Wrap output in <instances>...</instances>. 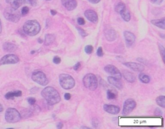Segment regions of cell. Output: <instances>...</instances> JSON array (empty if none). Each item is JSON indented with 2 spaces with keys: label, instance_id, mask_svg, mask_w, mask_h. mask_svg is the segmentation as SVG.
<instances>
[{
  "label": "cell",
  "instance_id": "cell-40",
  "mask_svg": "<svg viewBox=\"0 0 165 129\" xmlns=\"http://www.w3.org/2000/svg\"><path fill=\"white\" fill-rule=\"evenodd\" d=\"M92 125H94V127L95 128H96L98 125H99V122H98V121L96 119H94L92 120Z\"/></svg>",
  "mask_w": 165,
  "mask_h": 129
},
{
  "label": "cell",
  "instance_id": "cell-36",
  "mask_svg": "<svg viewBox=\"0 0 165 129\" xmlns=\"http://www.w3.org/2000/svg\"><path fill=\"white\" fill-rule=\"evenodd\" d=\"M53 62L55 64H60L61 63V58L59 56H55V57L53 58Z\"/></svg>",
  "mask_w": 165,
  "mask_h": 129
},
{
  "label": "cell",
  "instance_id": "cell-32",
  "mask_svg": "<svg viewBox=\"0 0 165 129\" xmlns=\"http://www.w3.org/2000/svg\"><path fill=\"white\" fill-rule=\"evenodd\" d=\"M76 29H77V30H78V31L79 32V34H80L82 37H86L87 36V33L83 29L80 27H76Z\"/></svg>",
  "mask_w": 165,
  "mask_h": 129
},
{
  "label": "cell",
  "instance_id": "cell-38",
  "mask_svg": "<svg viewBox=\"0 0 165 129\" xmlns=\"http://www.w3.org/2000/svg\"><path fill=\"white\" fill-rule=\"evenodd\" d=\"M80 68H81V63L80 62H78L75 64V65L74 66V69L76 71H78Z\"/></svg>",
  "mask_w": 165,
  "mask_h": 129
},
{
  "label": "cell",
  "instance_id": "cell-31",
  "mask_svg": "<svg viewBox=\"0 0 165 129\" xmlns=\"http://www.w3.org/2000/svg\"><path fill=\"white\" fill-rule=\"evenodd\" d=\"M29 12V8L28 7H23L22 8V9H21V15H22L23 16H26V14H28Z\"/></svg>",
  "mask_w": 165,
  "mask_h": 129
},
{
  "label": "cell",
  "instance_id": "cell-22",
  "mask_svg": "<svg viewBox=\"0 0 165 129\" xmlns=\"http://www.w3.org/2000/svg\"><path fill=\"white\" fill-rule=\"evenodd\" d=\"M22 95V92L20 90L14 91V92H9L5 94V97L7 99H13L14 97H20Z\"/></svg>",
  "mask_w": 165,
  "mask_h": 129
},
{
  "label": "cell",
  "instance_id": "cell-44",
  "mask_svg": "<svg viewBox=\"0 0 165 129\" xmlns=\"http://www.w3.org/2000/svg\"><path fill=\"white\" fill-rule=\"evenodd\" d=\"M63 124L62 122H60V123H57V128L61 129V128H63Z\"/></svg>",
  "mask_w": 165,
  "mask_h": 129
},
{
  "label": "cell",
  "instance_id": "cell-33",
  "mask_svg": "<svg viewBox=\"0 0 165 129\" xmlns=\"http://www.w3.org/2000/svg\"><path fill=\"white\" fill-rule=\"evenodd\" d=\"M26 1L28 4H30L33 7L36 6L37 4H38V0H26Z\"/></svg>",
  "mask_w": 165,
  "mask_h": 129
},
{
  "label": "cell",
  "instance_id": "cell-17",
  "mask_svg": "<svg viewBox=\"0 0 165 129\" xmlns=\"http://www.w3.org/2000/svg\"><path fill=\"white\" fill-rule=\"evenodd\" d=\"M121 76H123L124 78L129 83H134L135 81V77L134 74L129 71H127V70H124V71H123Z\"/></svg>",
  "mask_w": 165,
  "mask_h": 129
},
{
  "label": "cell",
  "instance_id": "cell-4",
  "mask_svg": "<svg viewBox=\"0 0 165 129\" xmlns=\"http://www.w3.org/2000/svg\"><path fill=\"white\" fill-rule=\"evenodd\" d=\"M83 83L85 87L90 90H95L97 88L98 81L97 77L92 73L85 75L83 79Z\"/></svg>",
  "mask_w": 165,
  "mask_h": 129
},
{
  "label": "cell",
  "instance_id": "cell-3",
  "mask_svg": "<svg viewBox=\"0 0 165 129\" xmlns=\"http://www.w3.org/2000/svg\"><path fill=\"white\" fill-rule=\"evenodd\" d=\"M60 84L63 88L65 90H70L75 86V80L72 76L67 74H61L59 77Z\"/></svg>",
  "mask_w": 165,
  "mask_h": 129
},
{
  "label": "cell",
  "instance_id": "cell-26",
  "mask_svg": "<svg viewBox=\"0 0 165 129\" xmlns=\"http://www.w3.org/2000/svg\"><path fill=\"white\" fill-rule=\"evenodd\" d=\"M156 103L162 108H165V96H160L156 98Z\"/></svg>",
  "mask_w": 165,
  "mask_h": 129
},
{
  "label": "cell",
  "instance_id": "cell-47",
  "mask_svg": "<svg viewBox=\"0 0 165 129\" xmlns=\"http://www.w3.org/2000/svg\"><path fill=\"white\" fill-rule=\"evenodd\" d=\"M1 31H2V25H1V21L0 20V34H1Z\"/></svg>",
  "mask_w": 165,
  "mask_h": 129
},
{
  "label": "cell",
  "instance_id": "cell-35",
  "mask_svg": "<svg viewBox=\"0 0 165 129\" xmlns=\"http://www.w3.org/2000/svg\"><path fill=\"white\" fill-rule=\"evenodd\" d=\"M97 55L99 56V57H102L103 56V50L102 47H99L97 50Z\"/></svg>",
  "mask_w": 165,
  "mask_h": 129
},
{
  "label": "cell",
  "instance_id": "cell-21",
  "mask_svg": "<svg viewBox=\"0 0 165 129\" xmlns=\"http://www.w3.org/2000/svg\"><path fill=\"white\" fill-rule=\"evenodd\" d=\"M165 19L164 18L162 19H159V20H153L151 21V23L153 24L154 25H155L158 27L163 29H165V24H164Z\"/></svg>",
  "mask_w": 165,
  "mask_h": 129
},
{
  "label": "cell",
  "instance_id": "cell-6",
  "mask_svg": "<svg viewBox=\"0 0 165 129\" xmlns=\"http://www.w3.org/2000/svg\"><path fill=\"white\" fill-rule=\"evenodd\" d=\"M5 120L8 123H16L21 119V115L20 113L14 108H9L5 114Z\"/></svg>",
  "mask_w": 165,
  "mask_h": 129
},
{
  "label": "cell",
  "instance_id": "cell-41",
  "mask_svg": "<svg viewBox=\"0 0 165 129\" xmlns=\"http://www.w3.org/2000/svg\"><path fill=\"white\" fill-rule=\"evenodd\" d=\"M155 114L156 115H162L163 114V112L161 111V110H160L159 109H157L156 111H155Z\"/></svg>",
  "mask_w": 165,
  "mask_h": 129
},
{
  "label": "cell",
  "instance_id": "cell-19",
  "mask_svg": "<svg viewBox=\"0 0 165 129\" xmlns=\"http://www.w3.org/2000/svg\"><path fill=\"white\" fill-rule=\"evenodd\" d=\"M3 49L5 52H14V51L17 50V46L15 44L12 43L5 42L3 45Z\"/></svg>",
  "mask_w": 165,
  "mask_h": 129
},
{
  "label": "cell",
  "instance_id": "cell-13",
  "mask_svg": "<svg viewBox=\"0 0 165 129\" xmlns=\"http://www.w3.org/2000/svg\"><path fill=\"white\" fill-rule=\"evenodd\" d=\"M85 16L90 22L96 23L98 21V16L96 12L93 10H87L85 12Z\"/></svg>",
  "mask_w": 165,
  "mask_h": 129
},
{
  "label": "cell",
  "instance_id": "cell-7",
  "mask_svg": "<svg viewBox=\"0 0 165 129\" xmlns=\"http://www.w3.org/2000/svg\"><path fill=\"white\" fill-rule=\"evenodd\" d=\"M32 79L34 82L41 86H46L49 83V79L47 76L40 71H34L32 74Z\"/></svg>",
  "mask_w": 165,
  "mask_h": 129
},
{
  "label": "cell",
  "instance_id": "cell-2",
  "mask_svg": "<svg viewBox=\"0 0 165 129\" xmlns=\"http://www.w3.org/2000/svg\"><path fill=\"white\" fill-rule=\"evenodd\" d=\"M23 29L26 34L30 36H34L40 32L41 26L36 20H28L24 23Z\"/></svg>",
  "mask_w": 165,
  "mask_h": 129
},
{
  "label": "cell",
  "instance_id": "cell-20",
  "mask_svg": "<svg viewBox=\"0 0 165 129\" xmlns=\"http://www.w3.org/2000/svg\"><path fill=\"white\" fill-rule=\"evenodd\" d=\"M6 2L10 5V7L14 9H18L22 5L23 0H6Z\"/></svg>",
  "mask_w": 165,
  "mask_h": 129
},
{
  "label": "cell",
  "instance_id": "cell-39",
  "mask_svg": "<svg viewBox=\"0 0 165 129\" xmlns=\"http://www.w3.org/2000/svg\"><path fill=\"white\" fill-rule=\"evenodd\" d=\"M150 1L154 4L156 5H160L163 1V0H150Z\"/></svg>",
  "mask_w": 165,
  "mask_h": 129
},
{
  "label": "cell",
  "instance_id": "cell-11",
  "mask_svg": "<svg viewBox=\"0 0 165 129\" xmlns=\"http://www.w3.org/2000/svg\"><path fill=\"white\" fill-rule=\"evenodd\" d=\"M123 64L124 66L128 67L130 69L132 70L133 71L138 72H142L144 71L145 67L141 64L134 63V62H126L123 63Z\"/></svg>",
  "mask_w": 165,
  "mask_h": 129
},
{
  "label": "cell",
  "instance_id": "cell-23",
  "mask_svg": "<svg viewBox=\"0 0 165 129\" xmlns=\"http://www.w3.org/2000/svg\"><path fill=\"white\" fill-rule=\"evenodd\" d=\"M55 36L54 34H48L45 36V45H51L53 42L55 41Z\"/></svg>",
  "mask_w": 165,
  "mask_h": 129
},
{
  "label": "cell",
  "instance_id": "cell-29",
  "mask_svg": "<svg viewBox=\"0 0 165 129\" xmlns=\"http://www.w3.org/2000/svg\"><path fill=\"white\" fill-rule=\"evenodd\" d=\"M158 47H159V51H160V54H161V55L162 56V58H163V60L164 62V56H165V49H164V47L161 44H159V43H158Z\"/></svg>",
  "mask_w": 165,
  "mask_h": 129
},
{
  "label": "cell",
  "instance_id": "cell-14",
  "mask_svg": "<svg viewBox=\"0 0 165 129\" xmlns=\"http://www.w3.org/2000/svg\"><path fill=\"white\" fill-rule=\"evenodd\" d=\"M103 109L104 111L108 112V114H118L119 112H120V109L119 107L116 105H108V104H105L103 105Z\"/></svg>",
  "mask_w": 165,
  "mask_h": 129
},
{
  "label": "cell",
  "instance_id": "cell-48",
  "mask_svg": "<svg viewBox=\"0 0 165 129\" xmlns=\"http://www.w3.org/2000/svg\"><path fill=\"white\" fill-rule=\"evenodd\" d=\"M38 42L39 43H42L43 42V39H42L39 38V39H38Z\"/></svg>",
  "mask_w": 165,
  "mask_h": 129
},
{
  "label": "cell",
  "instance_id": "cell-15",
  "mask_svg": "<svg viewBox=\"0 0 165 129\" xmlns=\"http://www.w3.org/2000/svg\"><path fill=\"white\" fill-rule=\"evenodd\" d=\"M62 3L63 7L69 11L75 9L78 5L76 0H62Z\"/></svg>",
  "mask_w": 165,
  "mask_h": 129
},
{
  "label": "cell",
  "instance_id": "cell-45",
  "mask_svg": "<svg viewBox=\"0 0 165 129\" xmlns=\"http://www.w3.org/2000/svg\"><path fill=\"white\" fill-rule=\"evenodd\" d=\"M50 13H51V14L52 16H55V14H57V12L55 11V10H50Z\"/></svg>",
  "mask_w": 165,
  "mask_h": 129
},
{
  "label": "cell",
  "instance_id": "cell-5",
  "mask_svg": "<svg viewBox=\"0 0 165 129\" xmlns=\"http://www.w3.org/2000/svg\"><path fill=\"white\" fill-rule=\"evenodd\" d=\"M3 15L7 20L13 23L18 22L21 18V13L17 9H14L10 7H7L5 9Z\"/></svg>",
  "mask_w": 165,
  "mask_h": 129
},
{
  "label": "cell",
  "instance_id": "cell-42",
  "mask_svg": "<svg viewBox=\"0 0 165 129\" xmlns=\"http://www.w3.org/2000/svg\"><path fill=\"white\" fill-rule=\"evenodd\" d=\"M64 98L66 99V100H69L71 98V94L69 93H66L65 95H64Z\"/></svg>",
  "mask_w": 165,
  "mask_h": 129
},
{
  "label": "cell",
  "instance_id": "cell-43",
  "mask_svg": "<svg viewBox=\"0 0 165 129\" xmlns=\"http://www.w3.org/2000/svg\"><path fill=\"white\" fill-rule=\"evenodd\" d=\"M89 1L91 3H93V4H97L99 3L101 0H89Z\"/></svg>",
  "mask_w": 165,
  "mask_h": 129
},
{
  "label": "cell",
  "instance_id": "cell-28",
  "mask_svg": "<svg viewBox=\"0 0 165 129\" xmlns=\"http://www.w3.org/2000/svg\"><path fill=\"white\" fill-rule=\"evenodd\" d=\"M117 97V94L113 90H107V98L108 99H116Z\"/></svg>",
  "mask_w": 165,
  "mask_h": 129
},
{
  "label": "cell",
  "instance_id": "cell-16",
  "mask_svg": "<svg viewBox=\"0 0 165 129\" xmlns=\"http://www.w3.org/2000/svg\"><path fill=\"white\" fill-rule=\"evenodd\" d=\"M108 81L110 84L114 86V87L116 88H118L119 90H121L123 87V83H122L121 81V79L116 78V77L113 76H109L108 77Z\"/></svg>",
  "mask_w": 165,
  "mask_h": 129
},
{
  "label": "cell",
  "instance_id": "cell-8",
  "mask_svg": "<svg viewBox=\"0 0 165 129\" xmlns=\"http://www.w3.org/2000/svg\"><path fill=\"white\" fill-rule=\"evenodd\" d=\"M136 107V102L133 99H128L124 101L123 105V114L128 115L130 114Z\"/></svg>",
  "mask_w": 165,
  "mask_h": 129
},
{
  "label": "cell",
  "instance_id": "cell-50",
  "mask_svg": "<svg viewBox=\"0 0 165 129\" xmlns=\"http://www.w3.org/2000/svg\"><path fill=\"white\" fill-rule=\"evenodd\" d=\"M46 1H50V0H46Z\"/></svg>",
  "mask_w": 165,
  "mask_h": 129
},
{
  "label": "cell",
  "instance_id": "cell-37",
  "mask_svg": "<svg viewBox=\"0 0 165 129\" xmlns=\"http://www.w3.org/2000/svg\"><path fill=\"white\" fill-rule=\"evenodd\" d=\"M78 23L79 25H83L85 23V21L83 18H79L78 19Z\"/></svg>",
  "mask_w": 165,
  "mask_h": 129
},
{
  "label": "cell",
  "instance_id": "cell-34",
  "mask_svg": "<svg viewBox=\"0 0 165 129\" xmlns=\"http://www.w3.org/2000/svg\"><path fill=\"white\" fill-rule=\"evenodd\" d=\"M27 101L28 102V103L30 104V105H35L36 102V99L34 98H28V99H27Z\"/></svg>",
  "mask_w": 165,
  "mask_h": 129
},
{
  "label": "cell",
  "instance_id": "cell-46",
  "mask_svg": "<svg viewBox=\"0 0 165 129\" xmlns=\"http://www.w3.org/2000/svg\"><path fill=\"white\" fill-rule=\"evenodd\" d=\"M3 107L1 104H0V112H3Z\"/></svg>",
  "mask_w": 165,
  "mask_h": 129
},
{
  "label": "cell",
  "instance_id": "cell-9",
  "mask_svg": "<svg viewBox=\"0 0 165 129\" xmlns=\"http://www.w3.org/2000/svg\"><path fill=\"white\" fill-rule=\"evenodd\" d=\"M20 59L15 54H7L0 60V65L9 64H16L19 62Z\"/></svg>",
  "mask_w": 165,
  "mask_h": 129
},
{
  "label": "cell",
  "instance_id": "cell-49",
  "mask_svg": "<svg viewBox=\"0 0 165 129\" xmlns=\"http://www.w3.org/2000/svg\"><path fill=\"white\" fill-rule=\"evenodd\" d=\"M34 52H35V51H32V52H31V54H34Z\"/></svg>",
  "mask_w": 165,
  "mask_h": 129
},
{
  "label": "cell",
  "instance_id": "cell-1",
  "mask_svg": "<svg viewBox=\"0 0 165 129\" xmlns=\"http://www.w3.org/2000/svg\"><path fill=\"white\" fill-rule=\"evenodd\" d=\"M41 96L50 105L59 103L61 101V97L57 90L52 87H47L41 91Z\"/></svg>",
  "mask_w": 165,
  "mask_h": 129
},
{
  "label": "cell",
  "instance_id": "cell-30",
  "mask_svg": "<svg viewBox=\"0 0 165 129\" xmlns=\"http://www.w3.org/2000/svg\"><path fill=\"white\" fill-rule=\"evenodd\" d=\"M93 50H94V48H93V47L91 45H87V46L85 48V52L88 54H92L93 52Z\"/></svg>",
  "mask_w": 165,
  "mask_h": 129
},
{
  "label": "cell",
  "instance_id": "cell-12",
  "mask_svg": "<svg viewBox=\"0 0 165 129\" xmlns=\"http://www.w3.org/2000/svg\"><path fill=\"white\" fill-rule=\"evenodd\" d=\"M124 37L125 39V41H126V45L128 47H132L133 45L134 44L135 41V35L131 32L129 31H124Z\"/></svg>",
  "mask_w": 165,
  "mask_h": 129
},
{
  "label": "cell",
  "instance_id": "cell-10",
  "mask_svg": "<svg viewBox=\"0 0 165 129\" xmlns=\"http://www.w3.org/2000/svg\"><path fill=\"white\" fill-rule=\"evenodd\" d=\"M105 71L107 72L108 74H110L112 76L115 77L116 78L121 79V73L119 69L116 67L112 65V64H108L105 68H104Z\"/></svg>",
  "mask_w": 165,
  "mask_h": 129
},
{
  "label": "cell",
  "instance_id": "cell-24",
  "mask_svg": "<svg viewBox=\"0 0 165 129\" xmlns=\"http://www.w3.org/2000/svg\"><path fill=\"white\" fill-rule=\"evenodd\" d=\"M121 17L123 18V20L126 22H128V21L130 20L131 19V16H130V13L129 12V10H128L126 8L124 9L123 12H122L121 14Z\"/></svg>",
  "mask_w": 165,
  "mask_h": 129
},
{
  "label": "cell",
  "instance_id": "cell-18",
  "mask_svg": "<svg viewBox=\"0 0 165 129\" xmlns=\"http://www.w3.org/2000/svg\"><path fill=\"white\" fill-rule=\"evenodd\" d=\"M105 36L107 41H114L116 39L117 34L116 31L113 29H109L105 32Z\"/></svg>",
  "mask_w": 165,
  "mask_h": 129
},
{
  "label": "cell",
  "instance_id": "cell-27",
  "mask_svg": "<svg viewBox=\"0 0 165 129\" xmlns=\"http://www.w3.org/2000/svg\"><path fill=\"white\" fill-rule=\"evenodd\" d=\"M126 9V6L123 3L120 2L116 5V6L115 7V10L116 12L119 13V14H121L122 12H123L124 9Z\"/></svg>",
  "mask_w": 165,
  "mask_h": 129
},
{
  "label": "cell",
  "instance_id": "cell-25",
  "mask_svg": "<svg viewBox=\"0 0 165 129\" xmlns=\"http://www.w3.org/2000/svg\"><path fill=\"white\" fill-rule=\"evenodd\" d=\"M139 79L143 83H148L150 81V77H149L147 74L143 73V72H141L139 74Z\"/></svg>",
  "mask_w": 165,
  "mask_h": 129
}]
</instances>
